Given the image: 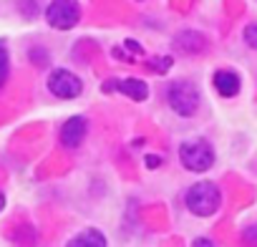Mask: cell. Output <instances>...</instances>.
Wrapping results in <instances>:
<instances>
[{
  "mask_svg": "<svg viewBox=\"0 0 257 247\" xmlns=\"http://www.w3.org/2000/svg\"><path fill=\"white\" fill-rule=\"evenodd\" d=\"M219 199H222V194H219L217 184H212V182H199L187 192V207L199 217H209L212 212H217Z\"/></svg>",
  "mask_w": 257,
  "mask_h": 247,
  "instance_id": "obj_1",
  "label": "cell"
},
{
  "mask_svg": "<svg viewBox=\"0 0 257 247\" xmlns=\"http://www.w3.org/2000/svg\"><path fill=\"white\" fill-rule=\"evenodd\" d=\"M179 157H182V164L189 172H207L214 164V152H212L209 142H204V139L184 142L182 149H179Z\"/></svg>",
  "mask_w": 257,
  "mask_h": 247,
  "instance_id": "obj_2",
  "label": "cell"
},
{
  "mask_svg": "<svg viewBox=\"0 0 257 247\" xmlns=\"http://www.w3.org/2000/svg\"><path fill=\"white\" fill-rule=\"evenodd\" d=\"M46 18L53 28L58 31H68L81 21V6L76 0H53L46 11Z\"/></svg>",
  "mask_w": 257,
  "mask_h": 247,
  "instance_id": "obj_3",
  "label": "cell"
},
{
  "mask_svg": "<svg viewBox=\"0 0 257 247\" xmlns=\"http://www.w3.org/2000/svg\"><path fill=\"white\" fill-rule=\"evenodd\" d=\"M169 103L177 113L182 116H192L199 106V91L194 88V83L189 81H177L169 88Z\"/></svg>",
  "mask_w": 257,
  "mask_h": 247,
  "instance_id": "obj_4",
  "label": "cell"
},
{
  "mask_svg": "<svg viewBox=\"0 0 257 247\" xmlns=\"http://www.w3.org/2000/svg\"><path fill=\"white\" fill-rule=\"evenodd\" d=\"M48 88H51V93L58 96V98H76V96H81L83 83H81V78L73 76L71 71L58 68V71H53V73L48 76Z\"/></svg>",
  "mask_w": 257,
  "mask_h": 247,
  "instance_id": "obj_5",
  "label": "cell"
},
{
  "mask_svg": "<svg viewBox=\"0 0 257 247\" xmlns=\"http://www.w3.org/2000/svg\"><path fill=\"white\" fill-rule=\"evenodd\" d=\"M86 118L83 116H73V118H68L66 124H63V129H61V144L63 147H68V149H76L81 142H83V137H86Z\"/></svg>",
  "mask_w": 257,
  "mask_h": 247,
  "instance_id": "obj_6",
  "label": "cell"
},
{
  "mask_svg": "<svg viewBox=\"0 0 257 247\" xmlns=\"http://www.w3.org/2000/svg\"><path fill=\"white\" fill-rule=\"evenodd\" d=\"M214 88L222 96H237V91H239V76L234 71H217L214 73Z\"/></svg>",
  "mask_w": 257,
  "mask_h": 247,
  "instance_id": "obj_7",
  "label": "cell"
},
{
  "mask_svg": "<svg viewBox=\"0 0 257 247\" xmlns=\"http://www.w3.org/2000/svg\"><path fill=\"white\" fill-rule=\"evenodd\" d=\"M116 86H118L121 93H126L128 98H134V101H144L149 96L147 83L139 81V78H123V81H116Z\"/></svg>",
  "mask_w": 257,
  "mask_h": 247,
  "instance_id": "obj_8",
  "label": "cell"
},
{
  "mask_svg": "<svg viewBox=\"0 0 257 247\" xmlns=\"http://www.w3.org/2000/svg\"><path fill=\"white\" fill-rule=\"evenodd\" d=\"M66 247H106V237L98 229H83L81 234H76Z\"/></svg>",
  "mask_w": 257,
  "mask_h": 247,
  "instance_id": "obj_9",
  "label": "cell"
},
{
  "mask_svg": "<svg viewBox=\"0 0 257 247\" xmlns=\"http://www.w3.org/2000/svg\"><path fill=\"white\" fill-rule=\"evenodd\" d=\"M6 76H8V51L0 46V86L6 83Z\"/></svg>",
  "mask_w": 257,
  "mask_h": 247,
  "instance_id": "obj_10",
  "label": "cell"
},
{
  "mask_svg": "<svg viewBox=\"0 0 257 247\" xmlns=\"http://www.w3.org/2000/svg\"><path fill=\"white\" fill-rule=\"evenodd\" d=\"M244 41H247L249 48H257V23L244 28Z\"/></svg>",
  "mask_w": 257,
  "mask_h": 247,
  "instance_id": "obj_11",
  "label": "cell"
},
{
  "mask_svg": "<svg viewBox=\"0 0 257 247\" xmlns=\"http://www.w3.org/2000/svg\"><path fill=\"white\" fill-rule=\"evenodd\" d=\"M169 66H172V58H169V56L152 61V68H154V71H162V73H164V71H169Z\"/></svg>",
  "mask_w": 257,
  "mask_h": 247,
  "instance_id": "obj_12",
  "label": "cell"
},
{
  "mask_svg": "<svg viewBox=\"0 0 257 247\" xmlns=\"http://www.w3.org/2000/svg\"><path fill=\"white\" fill-rule=\"evenodd\" d=\"M192 247H214V242L212 239H207V237H199V239H194V244Z\"/></svg>",
  "mask_w": 257,
  "mask_h": 247,
  "instance_id": "obj_13",
  "label": "cell"
},
{
  "mask_svg": "<svg viewBox=\"0 0 257 247\" xmlns=\"http://www.w3.org/2000/svg\"><path fill=\"white\" fill-rule=\"evenodd\" d=\"M147 164H149V167H157V164H159V159H157V157H149V159H147Z\"/></svg>",
  "mask_w": 257,
  "mask_h": 247,
  "instance_id": "obj_14",
  "label": "cell"
},
{
  "mask_svg": "<svg viewBox=\"0 0 257 247\" xmlns=\"http://www.w3.org/2000/svg\"><path fill=\"white\" fill-rule=\"evenodd\" d=\"M6 207V197H3V192H0V209Z\"/></svg>",
  "mask_w": 257,
  "mask_h": 247,
  "instance_id": "obj_15",
  "label": "cell"
}]
</instances>
